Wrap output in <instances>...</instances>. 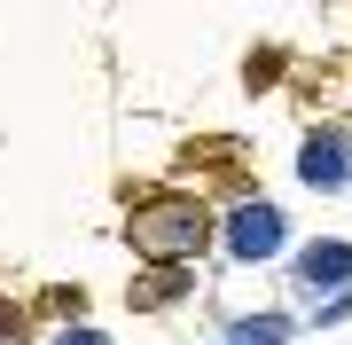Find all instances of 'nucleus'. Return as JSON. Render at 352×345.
I'll use <instances>...</instances> for the list:
<instances>
[{"mask_svg": "<svg viewBox=\"0 0 352 345\" xmlns=\"http://www.w3.org/2000/svg\"><path fill=\"white\" fill-rule=\"evenodd\" d=\"M133 251L157 259V267H196L204 251H212V212L196 205V196H157V205H141L126 220Z\"/></svg>", "mask_w": 352, "mask_h": 345, "instance_id": "f257e3e1", "label": "nucleus"}, {"mask_svg": "<svg viewBox=\"0 0 352 345\" xmlns=\"http://www.w3.org/2000/svg\"><path fill=\"white\" fill-rule=\"evenodd\" d=\"M212 236H219V251L235 259V267H266V259L289 251V212L274 196H243V205H227L212 220Z\"/></svg>", "mask_w": 352, "mask_h": 345, "instance_id": "f03ea898", "label": "nucleus"}, {"mask_svg": "<svg viewBox=\"0 0 352 345\" xmlns=\"http://www.w3.org/2000/svg\"><path fill=\"white\" fill-rule=\"evenodd\" d=\"M289 282H298V298H314V306H329V298L352 291V236H314L289 251Z\"/></svg>", "mask_w": 352, "mask_h": 345, "instance_id": "7ed1b4c3", "label": "nucleus"}, {"mask_svg": "<svg viewBox=\"0 0 352 345\" xmlns=\"http://www.w3.org/2000/svg\"><path fill=\"white\" fill-rule=\"evenodd\" d=\"M298 180L314 196H337V189H352V134L344 126H314L298 141Z\"/></svg>", "mask_w": 352, "mask_h": 345, "instance_id": "20e7f679", "label": "nucleus"}, {"mask_svg": "<svg viewBox=\"0 0 352 345\" xmlns=\"http://www.w3.org/2000/svg\"><path fill=\"white\" fill-rule=\"evenodd\" d=\"M289 330H298V322L282 306H266V314H243L235 330H227V345H289Z\"/></svg>", "mask_w": 352, "mask_h": 345, "instance_id": "39448f33", "label": "nucleus"}, {"mask_svg": "<svg viewBox=\"0 0 352 345\" xmlns=\"http://www.w3.org/2000/svg\"><path fill=\"white\" fill-rule=\"evenodd\" d=\"M188 282H196L188 267H157L149 282H133V306H141V314H164V306H173L180 291H188Z\"/></svg>", "mask_w": 352, "mask_h": 345, "instance_id": "423d86ee", "label": "nucleus"}, {"mask_svg": "<svg viewBox=\"0 0 352 345\" xmlns=\"http://www.w3.org/2000/svg\"><path fill=\"white\" fill-rule=\"evenodd\" d=\"M47 345H118V337H110V330H94V322H63Z\"/></svg>", "mask_w": 352, "mask_h": 345, "instance_id": "0eeeda50", "label": "nucleus"}, {"mask_svg": "<svg viewBox=\"0 0 352 345\" xmlns=\"http://www.w3.org/2000/svg\"><path fill=\"white\" fill-rule=\"evenodd\" d=\"M0 345H24V314H16L8 298H0Z\"/></svg>", "mask_w": 352, "mask_h": 345, "instance_id": "6e6552de", "label": "nucleus"}]
</instances>
